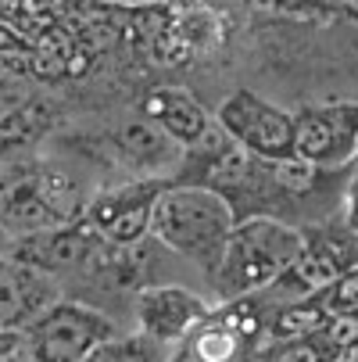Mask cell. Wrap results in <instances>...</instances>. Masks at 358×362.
<instances>
[{"label": "cell", "instance_id": "obj_1", "mask_svg": "<svg viewBox=\"0 0 358 362\" xmlns=\"http://www.w3.org/2000/svg\"><path fill=\"white\" fill-rule=\"evenodd\" d=\"M297 251H301V226L258 212L237 219L219 258L204 273L212 276L219 301H237L273 287L294 266Z\"/></svg>", "mask_w": 358, "mask_h": 362}, {"label": "cell", "instance_id": "obj_2", "mask_svg": "<svg viewBox=\"0 0 358 362\" xmlns=\"http://www.w3.org/2000/svg\"><path fill=\"white\" fill-rule=\"evenodd\" d=\"M83 183L54 162H15L0 169V233L15 240L61 230L86 212Z\"/></svg>", "mask_w": 358, "mask_h": 362}, {"label": "cell", "instance_id": "obj_3", "mask_svg": "<svg viewBox=\"0 0 358 362\" xmlns=\"http://www.w3.org/2000/svg\"><path fill=\"white\" fill-rule=\"evenodd\" d=\"M233 226L237 209L226 194L201 183H165L155 204V219H150V237L162 247L197 262L201 269H208Z\"/></svg>", "mask_w": 358, "mask_h": 362}, {"label": "cell", "instance_id": "obj_4", "mask_svg": "<svg viewBox=\"0 0 358 362\" xmlns=\"http://www.w3.org/2000/svg\"><path fill=\"white\" fill-rule=\"evenodd\" d=\"M265 308L258 294L212 308L172 362H251L265 344Z\"/></svg>", "mask_w": 358, "mask_h": 362}, {"label": "cell", "instance_id": "obj_5", "mask_svg": "<svg viewBox=\"0 0 358 362\" xmlns=\"http://www.w3.org/2000/svg\"><path fill=\"white\" fill-rule=\"evenodd\" d=\"M22 334H25V344L36 362H83L100 341H108L119 330L97 308H90L83 301L58 298Z\"/></svg>", "mask_w": 358, "mask_h": 362}, {"label": "cell", "instance_id": "obj_6", "mask_svg": "<svg viewBox=\"0 0 358 362\" xmlns=\"http://www.w3.org/2000/svg\"><path fill=\"white\" fill-rule=\"evenodd\" d=\"M215 122L254 158L262 162L294 158V115L258 97L254 90L229 93L215 112Z\"/></svg>", "mask_w": 358, "mask_h": 362}, {"label": "cell", "instance_id": "obj_7", "mask_svg": "<svg viewBox=\"0 0 358 362\" xmlns=\"http://www.w3.org/2000/svg\"><path fill=\"white\" fill-rule=\"evenodd\" d=\"M169 180L147 176L126 187L100 190L86 201V226L115 247H140L150 237V219H155V204L162 197Z\"/></svg>", "mask_w": 358, "mask_h": 362}, {"label": "cell", "instance_id": "obj_8", "mask_svg": "<svg viewBox=\"0 0 358 362\" xmlns=\"http://www.w3.org/2000/svg\"><path fill=\"white\" fill-rule=\"evenodd\" d=\"M354 154H358V105L337 100V105L304 108L294 115V158L323 173H337L354 162Z\"/></svg>", "mask_w": 358, "mask_h": 362}, {"label": "cell", "instance_id": "obj_9", "mask_svg": "<svg viewBox=\"0 0 358 362\" xmlns=\"http://www.w3.org/2000/svg\"><path fill=\"white\" fill-rule=\"evenodd\" d=\"M212 305L190 287L179 284H147L136 294V320L147 337H155L169 348H179L204 320Z\"/></svg>", "mask_w": 358, "mask_h": 362}, {"label": "cell", "instance_id": "obj_10", "mask_svg": "<svg viewBox=\"0 0 358 362\" xmlns=\"http://www.w3.org/2000/svg\"><path fill=\"white\" fill-rule=\"evenodd\" d=\"M58 298H61V284L54 273L36 269L15 255L0 258V334L25 330Z\"/></svg>", "mask_w": 358, "mask_h": 362}, {"label": "cell", "instance_id": "obj_11", "mask_svg": "<svg viewBox=\"0 0 358 362\" xmlns=\"http://www.w3.org/2000/svg\"><path fill=\"white\" fill-rule=\"evenodd\" d=\"M143 119L162 126L183 147H193L197 140H204V133L215 122V115H208V108L183 86H155L143 97Z\"/></svg>", "mask_w": 358, "mask_h": 362}, {"label": "cell", "instance_id": "obj_12", "mask_svg": "<svg viewBox=\"0 0 358 362\" xmlns=\"http://www.w3.org/2000/svg\"><path fill=\"white\" fill-rule=\"evenodd\" d=\"M119 147H122V154H126L133 165L147 169L150 176H158L165 165H179L183 162V151H186L183 144H176L162 126H155L150 119L129 122L119 133Z\"/></svg>", "mask_w": 358, "mask_h": 362}, {"label": "cell", "instance_id": "obj_13", "mask_svg": "<svg viewBox=\"0 0 358 362\" xmlns=\"http://www.w3.org/2000/svg\"><path fill=\"white\" fill-rule=\"evenodd\" d=\"M83 362H172V348L147 337L143 330L136 334H112L100 341Z\"/></svg>", "mask_w": 358, "mask_h": 362}, {"label": "cell", "instance_id": "obj_14", "mask_svg": "<svg viewBox=\"0 0 358 362\" xmlns=\"http://www.w3.org/2000/svg\"><path fill=\"white\" fill-rule=\"evenodd\" d=\"M326 344L323 334L316 337H297V341H265L251 362H323Z\"/></svg>", "mask_w": 358, "mask_h": 362}, {"label": "cell", "instance_id": "obj_15", "mask_svg": "<svg viewBox=\"0 0 358 362\" xmlns=\"http://www.w3.org/2000/svg\"><path fill=\"white\" fill-rule=\"evenodd\" d=\"M319 301L326 305L330 316H347V320H358V262L351 269H344L330 287L316 291Z\"/></svg>", "mask_w": 358, "mask_h": 362}, {"label": "cell", "instance_id": "obj_16", "mask_svg": "<svg viewBox=\"0 0 358 362\" xmlns=\"http://www.w3.org/2000/svg\"><path fill=\"white\" fill-rule=\"evenodd\" d=\"M25 100H29V86L11 72H0V126L11 122L25 108Z\"/></svg>", "mask_w": 358, "mask_h": 362}, {"label": "cell", "instance_id": "obj_17", "mask_svg": "<svg viewBox=\"0 0 358 362\" xmlns=\"http://www.w3.org/2000/svg\"><path fill=\"white\" fill-rule=\"evenodd\" d=\"M0 362H36L22 330H4L0 334Z\"/></svg>", "mask_w": 358, "mask_h": 362}, {"label": "cell", "instance_id": "obj_18", "mask_svg": "<svg viewBox=\"0 0 358 362\" xmlns=\"http://www.w3.org/2000/svg\"><path fill=\"white\" fill-rule=\"evenodd\" d=\"M351 180H347V212H344V223L351 233H358V154H354V162H351Z\"/></svg>", "mask_w": 358, "mask_h": 362}, {"label": "cell", "instance_id": "obj_19", "mask_svg": "<svg viewBox=\"0 0 358 362\" xmlns=\"http://www.w3.org/2000/svg\"><path fill=\"white\" fill-rule=\"evenodd\" d=\"M323 362H358V341H347V344L326 348V358H323Z\"/></svg>", "mask_w": 358, "mask_h": 362}, {"label": "cell", "instance_id": "obj_20", "mask_svg": "<svg viewBox=\"0 0 358 362\" xmlns=\"http://www.w3.org/2000/svg\"><path fill=\"white\" fill-rule=\"evenodd\" d=\"M0 50H22V40H15L8 29H0Z\"/></svg>", "mask_w": 358, "mask_h": 362}, {"label": "cell", "instance_id": "obj_21", "mask_svg": "<svg viewBox=\"0 0 358 362\" xmlns=\"http://www.w3.org/2000/svg\"><path fill=\"white\" fill-rule=\"evenodd\" d=\"M108 4H158V0H108Z\"/></svg>", "mask_w": 358, "mask_h": 362}]
</instances>
